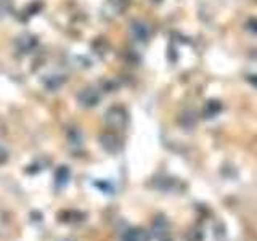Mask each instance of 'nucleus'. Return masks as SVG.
<instances>
[{
	"instance_id": "f257e3e1",
	"label": "nucleus",
	"mask_w": 257,
	"mask_h": 241,
	"mask_svg": "<svg viewBox=\"0 0 257 241\" xmlns=\"http://www.w3.org/2000/svg\"><path fill=\"white\" fill-rule=\"evenodd\" d=\"M150 235L148 231H145L142 228H132L124 233L122 241H148Z\"/></svg>"
},
{
	"instance_id": "f03ea898",
	"label": "nucleus",
	"mask_w": 257,
	"mask_h": 241,
	"mask_svg": "<svg viewBox=\"0 0 257 241\" xmlns=\"http://www.w3.org/2000/svg\"><path fill=\"white\" fill-rule=\"evenodd\" d=\"M125 120V114L120 109H111L108 112V123L114 127H120Z\"/></svg>"
},
{
	"instance_id": "7ed1b4c3",
	"label": "nucleus",
	"mask_w": 257,
	"mask_h": 241,
	"mask_svg": "<svg viewBox=\"0 0 257 241\" xmlns=\"http://www.w3.org/2000/svg\"><path fill=\"white\" fill-rule=\"evenodd\" d=\"M117 142L116 137H112V135H106V137H103V145H104V148L109 150V151H114V148H112V143Z\"/></svg>"
}]
</instances>
